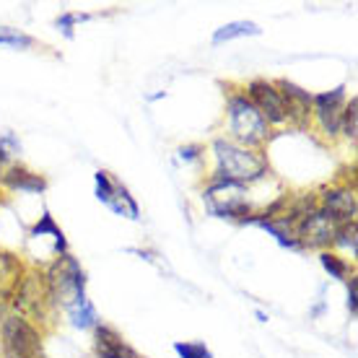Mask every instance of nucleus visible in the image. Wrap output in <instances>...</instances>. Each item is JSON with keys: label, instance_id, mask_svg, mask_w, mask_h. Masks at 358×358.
<instances>
[{"label": "nucleus", "instance_id": "1", "mask_svg": "<svg viewBox=\"0 0 358 358\" xmlns=\"http://www.w3.org/2000/svg\"><path fill=\"white\" fill-rule=\"evenodd\" d=\"M47 286H50V296L57 304H63L76 327H81V330L96 327V309L86 296V273L71 255H63L55 262V268L50 270V278H47Z\"/></svg>", "mask_w": 358, "mask_h": 358}, {"label": "nucleus", "instance_id": "2", "mask_svg": "<svg viewBox=\"0 0 358 358\" xmlns=\"http://www.w3.org/2000/svg\"><path fill=\"white\" fill-rule=\"evenodd\" d=\"M215 162H218V179H229L236 185L244 182H255L268 174V162L257 156L255 151H247L242 145L231 143V141H215L213 143Z\"/></svg>", "mask_w": 358, "mask_h": 358}, {"label": "nucleus", "instance_id": "3", "mask_svg": "<svg viewBox=\"0 0 358 358\" xmlns=\"http://www.w3.org/2000/svg\"><path fill=\"white\" fill-rule=\"evenodd\" d=\"M226 109H229V130L239 143L257 145L268 138V122L244 94L229 96Z\"/></svg>", "mask_w": 358, "mask_h": 358}, {"label": "nucleus", "instance_id": "4", "mask_svg": "<svg viewBox=\"0 0 358 358\" xmlns=\"http://www.w3.org/2000/svg\"><path fill=\"white\" fill-rule=\"evenodd\" d=\"M6 358H45L39 332L21 317H8L0 330Z\"/></svg>", "mask_w": 358, "mask_h": 358}, {"label": "nucleus", "instance_id": "5", "mask_svg": "<svg viewBox=\"0 0 358 358\" xmlns=\"http://www.w3.org/2000/svg\"><path fill=\"white\" fill-rule=\"evenodd\" d=\"M206 203L221 218H242L250 213L247 197H244V185H236L229 179H215L206 189Z\"/></svg>", "mask_w": 358, "mask_h": 358}, {"label": "nucleus", "instance_id": "6", "mask_svg": "<svg viewBox=\"0 0 358 358\" xmlns=\"http://www.w3.org/2000/svg\"><path fill=\"white\" fill-rule=\"evenodd\" d=\"M96 197L99 203H104L109 210H115L117 215H125L130 221L141 218V208L135 203V197L127 192L122 182H117L109 171H96Z\"/></svg>", "mask_w": 358, "mask_h": 358}, {"label": "nucleus", "instance_id": "7", "mask_svg": "<svg viewBox=\"0 0 358 358\" xmlns=\"http://www.w3.org/2000/svg\"><path fill=\"white\" fill-rule=\"evenodd\" d=\"M247 99L257 107V112L262 115L265 122L280 125V122H286L288 120L286 104H283V99H280V94H278V89L273 86V83L262 81V78L250 81V96Z\"/></svg>", "mask_w": 358, "mask_h": 358}, {"label": "nucleus", "instance_id": "8", "mask_svg": "<svg viewBox=\"0 0 358 358\" xmlns=\"http://www.w3.org/2000/svg\"><path fill=\"white\" fill-rule=\"evenodd\" d=\"M312 107L320 117V125L327 135H338L343 125V112H345V86H338L330 94L312 96Z\"/></svg>", "mask_w": 358, "mask_h": 358}, {"label": "nucleus", "instance_id": "9", "mask_svg": "<svg viewBox=\"0 0 358 358\" xmlns=\"http://www.w3.org/2000/svg\"><path fill=\"white\" fill-rule=\"evenodd\" d=\"M275 89H280L278 94H280L283 104H286L288 120H296V122L304 125L306 120H309V115H312V94L304 89H299V86L291 81H280Z\"/></svg>", "mask_w": 358, "mask_h": 358}, {"label": "nucleus", "instance_id": "10", "mask_svg": "<svg viewBox=\"0 0 358 358\" xmlns=\"http://www.w3.org/2000/svg\"><path fill=\"white\" fill-rule=\"evenodd\" d=\"M322 200V210L330 215V221L335 226L353 221V215H356V195H353V189H327Z\"/></svg>", "mask_w": 358, "mask_h": 358}, {"label": "nucleus", "instance_id": "11", "mask_svg": "<svg viewBox=\"0 0 358 358\" xmlns=\"http://www.w3.org/2000/svg\"><path fill=\"white\" fill-rule=\"evenodd\" d=\"M96 353L99 358H141L122 341V335L107 324L96 327Z\"/></svg>", "mask_w": 358, "mask_h": 358}, {"label": "nucleus", "instance_id": "12", "mask_svg": "<svg viewBox=\"0 0 358 358\" xmlns=\"http://www.w3.org/2000/svg\"><path fill=\"white\" fill-rule=\"evenodd\" d=\"M3 182L8 185L10 189H18V192H45L47 182L34 171L24 169V166H13L3 174Z\"/></svg>", "mask_w": 358, "mask_h": 358}, {"label": "nucleus", "instance_id": "13", "mask_svg": "<svg viewBox=\"0 0 358 358\" xmlns=\"http://www.w3.org/2000/svg\"><path fill=\"white\" fill-rule=\"evenodd\" d=\"M262 29L255 24V21H231L221 27L213 34V45H224V42H231V39H239V36H260Z\"/></svg>", "mask_w": 358, "mask_h": 358}, {"label": "nucleus", "instance_id": "14", "mask_svg": "<svg viewBox=\"0 0 358 358\" xmlns=\"http://www.w3.org/2000/svg\"><path fill=\"white\" fill-rule=\"evenodd\" d=\"M45 234H52V239H55V250L57 252H63L65 255V250H68V242H65V234H63V229L55 224V218L50 213H45L42 215V221L34 226V231H31V236H45Z\"/></svg>", "mask_w": 358, "mask_h": 358}, {"label": "nucleus", "instance_id": "15", "mask_svg": "<svg viewBox=\"0 0 358 358\" xmlns=\"http://www.w3.org/2000/svg\"><path fill=\"white\" fill-rule=\"evenodd\" d=\"M320 262H322V268L330 273V278H338V280H343V278H348L350 273V265L343 257H338V255H330V252H322L320 255Z\"/></svg>", "mask_w": 358, "mask_h": 358}, {"label": "nucleus", "instance_id": "16", "mask_svg": "<svg viewBox=\"0 0 358 358\" xmlns=\"http://www.w3.org/2000/svg\"><path fill=\"white\" fill-rule=\"evenodd\" d=\"M0 45L16 47V50H21V47H31V45H34V39H31L29 34H24V31H18V29L0 27Z\"/></svg>", "mask_w": 358, "mask_h": 358}, {"label": "nucleus", "instance_id": "17", "mask_svg": "<svg viewBox=\"0 0 358 358\" xmlns=\"http://www.w3.org/2000/svg\"><path fill=\"white\" fill-rule=\"evenodd\" d=\"M332 242L350 250L356 255V221H348V224H341L335 229V236H332Z\"/></svg>", "mask_w": 358, "mask_h": 358}, {"label": "nucleus", "instance_id": "18", "mask_svg": "<svg viewBox=\"0 0 358 358\" xmlns=\"http://www.w3.org/2000/svg\"><path fill=\"white\" fill-rule=\"evenodd\" d=\"M174 350L179 358H213V353L206 348V343H174Z\"/></svg>", "mask_w": 358, "mask_h": 358}, {"label": "nucleus", "instance_id": "19", "mask_svg": "<svg viewBox=\"0 0 358 358\" xmlns=\"http://www.w3.org/2000/svg\"><path fill=\"white\" fill-rule=\"evenodd\" d=\"M356 109H358V99L350 96V101L345 104V112H343V125H341V130L348 135L350 141H356Z\"/></svg>", "mask_w": 358, "mask_h": 358}, {"label": "nucleus", "instance_id": "20", "mask_svg": "<svg viewBox=\"0 0 358 358\" xmlns=\"http://www.w3.org/2000/svg\"><path fill=\"white\" fill-rule=\"evenodd\" d=\"M89 18L91 16H86V13H65V16L57 18V27L63 29V34L71 39V36H73V24H76V21H89Z\"/></svg>", "mask_w": 358, "mask_h": 358}, {"label": "nucleus", "instance_id": "21", "mask_svg": "<svg viewBox=\"0 0 358 358\" xmlns=\"http://www.w3.org/2000/svg\"><path fill=\"white\" fill-rule=\"evenodd\" d=\"M348 309L350 317H356V278H350L348 283Z\"/></svg>", "mask_w": 358, "mask_h": 358}, {"label": "nucleus", "instance_id": "22", "mask_svg": "<svg viewBox=\"0 0 358 358\" xmlns=\"http://www.w3.org/2000/svg\"><path fill=\"white\" fill-rule=\"evenodd\" d=\"M197 151H200V148H197V145H187V148H179V156H182V159H197Z\"/></svg>", "mask_w": 358, "mask_h": 358}, {"label": "nucleus", "instance_id": "23", "mask_svg": "<svg viewBox=\"0 0 358 358\" xmlns=\"http://www.w3.org/2000/svg\"><path fill=\"white\" fill-rule=\"evenodd\" d=\"M6 156H8V153H6V151H3V145H0V164H3V162H6Z\"/></svg>", "mask_w": 358, "mask_h": 358}]
</instances>
